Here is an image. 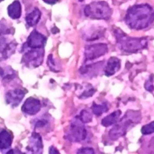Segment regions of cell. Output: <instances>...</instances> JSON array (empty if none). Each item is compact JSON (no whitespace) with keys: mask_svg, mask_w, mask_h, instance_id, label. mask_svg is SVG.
<instances>
[{"mask_svg":"<svg viewBox=\"0 0 154 154\" xmlns=\"http://www.w3.org/2000/svg\"><path fill=\"white\" fill-rule=\"evenodd\" d=\"M124 20L132 29L147 28L154 22V9L147 4L134 5L128 9Z\"/></svg>","mask_w":154,"mask_h":154,"instance_id":"1","label":"cell"},{"mask_svg":"<svg viewBox=\"0 0 154 154\" xmlns=\"http://www.w3.org/2000/svg\"><path fill=\"white\" fill-rule=\"evenodd\" d=\"M113 32L117 46L125 52L135 53L147 46L148 41L146 37H129L119 28H115Z\"/></svg>","mask_w":154,"mask_h":154,"instance_id":"2","label":"cell"},{"mask_svg":"<svg viewBox=\"0 0 154 154\" xmlns=\"http://www.w3.org/2000/svg\"><path fill=\"white\" fill-rule=\"evenodd\" d=\"M141 119V113L139 111H127L124 116L110 129L108 133L109 138L112 141L117 140L125 135L129 128L140 123Z\"/></svg>","mask_w":154,"mask_h":154,"instance_id":"3","label":"cell"},{"mask_svg":"<svg viewBox=\"0 0 154 154\" xmlns=\"http://www.w3.org/2000/svg\"><path fill=\"white\" fill-rule=\"evenodd\" d=\"M112 13L109 4L103 1H94L87 5L84 8L85 15L93 19H109Z\"/></svg>","mask_w":154,"mask_h":154,"instance_id":"4","label":"cell"},{"mask_svg":"<svg viewBox=\"0 0 154 154\" xmlns=\"http://www.w3.org/2000/svg\"><path fill=\"white\" fill-rule=\"evenodd\" d=\"M82 123L78 118L75 119L70 124L69 129L67 133V137L70 141L79 142L85 140L87 132Z\"/></svg>","mask_w":154,"mask_h":154,"instance_id":"5","label":"cell"},{"mask_svg":"<svg viewBox=\"0 0 154 154\" xmlns=\"http://www.w3.org/2000/svg\"><path fill=\"white\" fill-rule=\"evenodd\" d=\"M108 52V46L105 43H96L87 46L84 55L87 61H91L99 58Z\"/></svg>","mask_w":154,"mask_h":154,"instance_id":"6","label":"cell"},{"mask_svg":"<svg viewBox=\"0 0 154 154\" xmlns=\"http://www.w3.org/2000/svg\"><path fill=\"white\" fill-rule=\"evenodd\" d=\"M43 53V48L31 49L23 55L22 61L27 66L37 67L42 63Z\"/></svg>","mask_w":154,"mask_h":154,"instance_id":"7","label":"cell"},{"mask_svg":"<svg viewBox=\"0 0 154 154\" xmlns=\"http://www.w3.org/2000/svg\"><path fill=\"white\" fill-rule=\"evenodd\" d=\"M46 37L36 30L32 31L28 37L26 46L31 49L43 48L45 45Z\"/></svg>","mask_w":154,"mask_h":154,"instance_id":"8","label":"cell"},{"mask_svg":"<svg viewBox=\"0 0 154 154\" xmlns=\"http://www.w3.org/2000/svg\"><path fill=\"white\" fill-rule=\"evenodd\" d=\"M41 108L40 102L32 97H28L23 104L22 111L29 115H34L37 114Z\"/></svg>","mask_w":154,"mask_h":154,"instance_id":"9","label":"cell"},{"mask_svg":"<svg viewBox=\"0 0 154 154\" xmlns=\"http://www.w3.org/2000/svg\"><path fill=\"white\" fill-rule=\"evenodd\" d=\"M25 93V91L22 88H16L10 90L6 94V102L12 106H17L20 103Z\"/></svg>","mask_w":154,"mask_h":154,"instance_id":"10","label":"cell"},{"mask_svg":"<svg viewBox=\"0 0 154 154\" xmlns=\"http://www.w3.org/2000/svg\"><path fill=\"white\" fill-rule=\"evenodd\" d=\"M103 66V61H99L91 64L85 65L81 67L79 69V72L83 75H86L88 76L93 77L97 75Z\"/></svg>","mask_w":154,"mask_h":154,"instance_id":"11","label":"cell"},{"mask_svg":"<svg viewBox=\"0 0 154 154\" xmlns=\"http://www.w3.org/2000/svg\"><path fill=\"white\" fill-rule=\"evenodd\" d=\"M121 67L120 60L117 57H112L109 58L105 67V75L110 76L117 72Z\"/></svg>","mask_w":154,"mask_h":154,"instance_id":"12","label":"cell"},{"mask_svg":"<svg viewBox=\"0 0 154 154\" xmlns=\"http://www.w3.org/2000/svg\"><path fill=\"white\" fill-rule=\"evenodd\" d=\"M43 148L42 137L40 135L35 132H34L31 135V139L30 140V144L28 147L31 151L33 153H42Z\"/></svg>","mask_w":154,"mask_h":154,"instance_id":"13","label":"cell"},{"mask_svg":"<svg viewBox=\"0 0 154 154\" xmlns=\"http://www.w3.org/2000/svg\"><path fill=\"white\" fill-rule=\"evenodd\" d=\"M105 32V28L102 26H94L85 34V40L88 41L98 40L104 35Z\"/></svg>","mask_w":154,"mask_h":154,"instance_id":"14","label":"cell"},{"mask_svg":"<svg viewBox=\"0 0 154 154\" xmlns=\"http://www.w3.org/2000/svg\"><path fill=\"white\" fill-rule=\"evenodd\" d=\"M8 16L13 19H19L22 13V7L19 1H14L7 8Z\"/></svg>","mask_w":154,"mask_h":154,"instance_id":"15","label":"cell"},{"mask_svg":"<svg viewBox=\"0 0 154 154\" xmlns=\"http://www.w3.org/2000/svg\"><path fill=\"white\" fill-rule=\"evenodd\" d=\"M122 112L120 110L118 109L113 111L107 116L105 117L101 121V124L105 127L110 126L115 124L119 120Z\"/></svg>","mask_w":154,"mask_h":154,"instance_id":"16","label":"cell"},{"mask_svg":"<svg viewBox=\"0 0 154 154\" xmlns=\"http://www.w3.org/2000/svg\"><path fill=\"white\" fill-rule=\"evenodd\" d=\"M12 143L11 134L6 130L0 132V149L4 150L9 148Z\"/></svg>","mask_w":154,"mask_h":154,"instance_id":"17","label":"cell"},{"mask_svg":"<svg viewBox=\"0 0 154 154\" xmlns=\"http://www.w3.org/2000/svg\"><path fill=\"white\" fill-rule=\"evenodd\" d=\"M40 17L41 13L40 10L35 8L26 16L25 20L28 26H34L38 22Z\"/></svg>","mask_w":154,"mask_h":154,"instance_id":"18","label":"cell"},{"mask_svg":"<svg viewBox=\"0 0 154 154\" xmlns=\"http://www.w3.org/2000/svg\"><path fill=\"white\" fill-rule=\"evenodd\" d=\"M91 109L94 114L97 116H100L102 114L107 112L109 109V106L106 103H102L101 104H98L93 102Z\"/></svg>","mask_w":154,"mask_h":154,"instance_id":"19","label":"cell"},{"mask_svg":"<svg viewBox=\"0 0 154 154\" xmlns=\"http://www.w3.org/2000/svg\"><path fill=\"white\" fill-rule=\"evenodd\" d=\"M96 91V90L90 84H87L86 87H85V89L83 91L79 94V98L80 99H86L92 96Z\"/></svg>","mask_w":154,"mask_h":154,"instance_id":"20","label":"cell"},{"mask_svg":"<svg viewBox=\"0 0 154 154\" xmlns=\"http://www.w3.org/2000/svg\"><path fill=\"white\" fill-rule=\"evenodd\" d=\"M79 120L83 123H88L92 120V114L86 109L81 111L79 116Z\"/></svg>","mask_w":154,"mask_h":154,"instance_id":"21","label":"cell"},{"mask_svg":"<svg viewBox=\"0 0 154 154\" xmlns=\"http://www.w3.org/2000/svg\"><path fill=\"white\" fill-rule=\"evenodd\" d=\"M141 133L143 135H150L154 133V121L144 125L141 129Z\"/></svg>","mask_w":154,"mask_h":154,"instance_id":"22","label":"cell"},{"mask_svg":"<svg viewBox=\"0 0 154 154\" xmlns=\"http://www.w3.org/2000/svg\"><path fill=\"white\" fill-rule=\"evenodd\" d=\"M144 87L146 89V90H147L150 92H152L154 90V86H153L152 81H151L150 79L147 81L144 84Z\"/></svg>","mask_w":154,"mask_h":154,"instance_id":"23","label":"cell"},{"mask_svg":"<svg viewBox=\"0 0 154 154\" xmlns=\"http://www.w3.org/2000/svg\"><path fill=\"white\" fill-rule=\"evenodd\" d=\"M94 150L91 147H82L79 149L78 153H94Z\"/></svg>","mask_w":154,"mask_h":154,"instance_id":"24","label":"cell"},{"mask_svg":"<svg viewBox=\"0 0 154 154\" xmlns=\"http://www.w3.org/2000/svg\"><path fill=\"white\" fill-rule=\"evenodd\" d=\"M48 64L50 67L51 69L53 70V69H55V71H56L55 70V67H56V64L54 62V60L52 58V55H49V57H48Z\"/></svg>","mask_w":154,"mask_h":154,"instance_id":"25","label":"cell"},{"mask_svg":"<svg viewBox=\"0 0 154 154\" xmlns=\"http://www.w3.org/2000/svg\"><path fill=\"white\" fill-rule=\"evenodd\" d=\"M47 122L45 120H40L37 122L35 123V127L38 128V127H43L46 124Z\"/></svg>","mask_w":154,"mask_h":154,"instance_id":"26","label":"cell"},{"mask_svg":"<svg viewBox=\"0 0 154 154\" xmlns=\"http://www.w3.org/2000/svg\"><path fill=\"white\" fill-rule=\"evenodd\" d=\"M49 153H59V152L54 147L52 146L49 149Z\"/></svg>","mask_w":154,"mask_h":154,"instance_id":"27","label":"cell"},{"mask_svg":"<svg viewBox=\"0 0 154 154\" xmlns=\"http://www.w3.org/2000/svg\"><path fill=\"white\" fill-rule=\"evenodd\" d=\"M45 2L49 4H54L57 2L58 1V0H43Z\"/></svg>","mask_w":154,"mask_h":154,"instance_id":"28","label":"cell"},{"mask_svg":"<svg viewBox=\"0 0 154 154\" xmlns=\"http://www.w3.org/2000/svg\"><path fill=\"white\" fill-rule=\"evenodd\" d=\"M79 1H84V0H79Z\"/></svg>","mask_w":154,"mask_h":154,"instance_id":"29","label":"cell"},{"mask_svg":"<svg viewBox=\"0 0 154 154\" xmlns=\"http://www.w3.org/2000/svg\"><path fill=\"white\" fill-rule=\"evenodd\" d=\"M4 1V0H0V2H1V1Z\"/></svg>","mask_w":154,"mask_h":154,"instance_id":"30","label":"cell"}]
</instances>
